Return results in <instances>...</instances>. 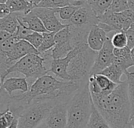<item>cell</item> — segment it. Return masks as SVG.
<instances>
[{"label":"cell","mask_w":134,"mask_h":128,"mask_svg":"<svg viewBox=\"0 0 134 128\" xmlns=\"http://www.w3.org/2000/svg\"><path fill=\"white\" fill-rule=\"evenodd\" d=\"M128 38V47L131 49L134 48V23L126 31Z\"/></svg>","instance_id":"34"},{"label":"cell","mask_w":134,"mask_h":128,"mask_svg":"<svg viewBox=\"0 0 134 128\" xmlns=\"http://www.w3.org/2000/svg\"><path fill=\"white\" fill-rule=\"evenodd\" d=\"M93 76H94L95 80L97 82L98 85L102 89V91L105 95H109L118 85V84L113 82L112 81H111L108 77H106L104 74H94Z\"/></svg>","instance_id":"22"},{"label":"cell","mask_w":134,"mask_h":128,"mask_svg":"<svg viewBox=\"0 0 134 128\" xmlns=\"http://www.w3.org/2000/svg\"><path fill=\"white\" fill-rule=\"evenodd\" d=\"M89 5L94 11L96 15L98 16H101L107 11L109 10L113 0H87Z\"/></svg>","instance_id":"21"},{"label":"cell","mask_w":134,"mask_h":128,"mask_svg":"<svg viewBox=\"0 0 134 128\" xmlns=\"http://www.w3.org/2000/svg\"><path fill=\"white\" fill-rule=\"evenodd\" d=\"M126 80L128 83V94L129 99L131 104L132 109V116L134 115V73L128 72L126 74Z\"/></svg>","instance_id":"28"},{"label":"cell","mask_w":134,"mask_h":128,"mask_svg":"<svg viewBox=\"0 0 134 128\" xmlns=\"http://www.w3.org/2000/svg\"><path fill=\"white\" fill-rule=\"evenodd\" d=\"M16 119L17 117L14 113L9 108L5 109L0 114V128H8Z\"/></svg>","instance_id":"26"},{"label":"cell","mask_w":134,"mask_h":128,"mask_svg":"<svg viewBox=\"0 0 134 128\" xmlns=\"http://www.w3.org/2000/svg\"><path fill=\"white\" fill-rule=\"evenodd\" d=\"M46 62V59L39 54H28L16 61L6 70L4 75L1 77V84L5 81L7 76L12 73H20L27 79L31 78L35 81L37 78L48 74L49 72V69L44 65Z\"/></svg>","instance_id":"3"},{"label":"cell","mask_w":134,"mask_h":128,"mask_svg":"<svg viewBox=\"0 0 134 128\" xmlns=\"http://www.w3.org/2000/svg\"><path fill=\"white\" fill-rule=\"evenodd\" d=\"M35 128H49V127H48L47 124L46 123V121L44 120V121H42L40 124H38Z\"/></svg>","instance_id":"40"},{"label":"cell","mask_w":134,"mask_h":128,"mask_svg":"<svg viewBox=\"0 0 134 128\" xmlns=\"http://www.w3.org/2000/svg\"><path fill=\"white\" fill-rule=\"evenodd\" d=\"M29 2H31L32 5H33V6L35 8V7H37L38 5H39V3L42 1V0H27Z\"/></svg>","instance_id":"38"},{"label":"cell","mask_w":134,"mask_h":128,"mask_svg":"<svg viewBox=\"0 0 134 128\" xmlns=\"http://www.w3.org/2000/svg\"><path fill=\"white\" fill-rule=\"evenodd\" d=\"M93 104L111 128H130L132 117L127 80L117 85L108 95L92 99Z\"/></svg>","instance_id":"1"},{"label":"cell","mask_w":134,"mask_h":128,"mask_svg":"<svg viewBox=\"0 0 134 128\" xmlns=\"http://www.w3.org/2000/svg\"><path fill=\"white\" fill-rule=\"evenodd\" d=\"M100 22L104 23L110 26L115 32H118L122 31V23L119 16L118 13H114L111 11H107L104 15L99 17Z\"/></svg>","instance_id":"17"},{"label":"cell","mask_w":134,"mask_h":128,"mask_svg":"<svg viewBox=\"0 0 134 128\" xmlns=\"http://www.w3.org/2000/svg\"><path fill=\"white\" fill-rule=\"evenodd\" d=\"M128 9V0H113L109 11L114 13H121Z\"/></svg>","instance_id":"31"},{"label":"cell","mask_w":134,"mask_h":128,"mask_svg":"<svg viewBox=\"0 0 134 128\" xmlns=\"http://www.w3.org/2000/svg\"><path fill=\"white\" fill-rule=\"evenodd\" d=\"M11 13H29L35 7L27 0H8L6 2Z\"/></svg>","instance_id":"18"},{"label":"cell","mask_w":134,"mask_h":128,"mask_svg":"<svg viewBox=\"0 0 134 128\" xmlns=\"http://www.w3.org/2000/svg\"><path fill=\"white\" fill-rule=\"evenodd\" d=\"M13 34L10 32H8L6 31H2L0 30V43L3 42L4 41L7 40L8 38H11Z\"/></svg>","instance_id":"37"},{"label":"cell","mask_w":134,"mask_h":128,"mask_svg":"<svg viewBox=\"0 0 134 128\" xmlns=\"http://www.w3.org/2000/svg\"><path fill=\"white\" fill-rule=\"evenodd\" d=\"M8 128H18V119H16Z\"/></svg>","instance_id":"41"},{"label":"cell","mask_w":134,"mask_h":128,"mask_svg":"<svg viewBox=\"0 0 134 128\" xmlns=\"http://www.w3.org/2000/svg\"><path fill=\"white\" fill-rule=\"evenodd\" d=\"M18 41H19V39L17 38H16L14 35H13L11 38H8L7 40L4 41L3 42H1L0 43V52H8Z\"/></svg>","instance_id":"33"},{"label":"cell","mask_w":134,"mask_h":128,"mask_svg":"<svg viewBox=\"0 0 134 128\" xmlns=\"http://www.w3.org/2000/svg\"><path fill=\"white\" fill-rule=\"evenodd\" d=\"M130 127L134 128V115L132 116V117H131V120L130 122Z\"/></svg>","instance_id":"42"},{"label":"cell","mask_w":134,"mask_h":128,"mask_svg":"<svg viewBox=\"0 0 134 128\" xmlns=\"http://www.w3.org/2000/svg\"><path fill=\"white\" fill-rule=\"evenodd\" d=\"M33 31H31L30 29H28L23 23H21L20 20H19V26L17 27V30L13 34V35L17 38L19 40H24L25 38L29 35L31 33H32Z\"/></svg>","instance_id":"32"},{"label":"cell","mask_w":134,"mask_h":128,"mask_svg":"<svg viewBox=\"0 0 134 128\" xmlns=\"http://www.w3.org/2000/svg\"><path fill=\"white\" fill-rule=\"evenodd\" d=\"M111 39L115 48H124L128 46V38L126 33L124 31L115 32Z\"/></svg>","instance_id":"27"},{"label":"cell","mask_w":134,"mask_h":128,"mask_svg":"<svg viewBox=\"0 0 134 128\" xmlns=\"http://www.w3.org/2000/svg\"><path fill=\"white\" fill-rule=\"evenodd\" d=\"M100 74L105 75L111 81H112L113 82L119 84H121L122 82L121 78H122V76L123 74H125V72L121 67H119V66H117L115 63H112L109 66L105 68Z\"/></svg>","instance_id":"20"},{"label":"cell","mask_w":134,"mask_h":128,"mask_svg":"<svg viewBox=\"0 0 134 128\" xmlns=\"http://www.w3.org/2000/svg\"><path fill=\"white\" fill-rule=\"evenodd\" d=\"M131 52H132V57H133V62H134V48H132Z\"/></svg>","instance_id":"43"},{"label":"cell","mask_w":134,"mask_h":128,"mask_svg":"<svg viewBox=\"0 0 134 128\" xmlns=\"http://www.w3.org/2000/svg\"><path fill=\"white\" fill-rule=\"evenodd\" d=\"M19 26L17 13H11L8 16L0 18V30L6 31L11 34H14Z\"/></svg>","instance_id":"16"},{"label":"cell","mask_w":134,"mask_h":128,"mask_svg":"<svg viewBox=\"0 0 134 128\" xmlns=\"http://www.w3.org/2000/svg\"><path fill=\"white\" fill-rule=\"evenodd\" d=\"M75 47L72 44L71 41H68L64 42L57 43L55 46L52 48V56L53 59H60L65 57L71 50Z\"/></svg>","instance_id":"19"},{"label":"cell","mask_w":134,"mask_h":128,"mask_svg":"<svg viewBox=\"0 0 134 128\" xmlns=\"http://www.w3.org/2000/svg\"><path fill=\"white\" fill-rule=\"evenodd\" d=\"M80 7H79V6H75V5H65L64 7L55 9H56L57 13L59 14L60 20L64 21V23H65L67 21H68L72 17L74 13Z\"/></svg>","instance_id":"24"},{"label":"cell","mask_w":134,"mask_h":128,"mask_svg":"<svg viewBox=\"0 0 134 128\" xmlns=\"http://www.w3.org/2000/svg\"><path fill=\"white\" fill-rule=\"evenodd\" d=\"M88 128H111L106 119L100 113L93 102L92 113L88 123Z\"/></svg>","instance_id":"15"},{"label":"cell","mask_w":134,"mask_h":128,"mask_svg":"<svg viewBox=\"0 0 134 128\" xmlns=\"http://www.w3.org/2000/svg\"><path fill=\"white\" fill-rule=\"evenodd\" d=\"M114 48L115 47L112 45L111 39L108 38L103 48L99 52H97L94 64L90 72V76L101 73L105 68L112 64L115 56Z\"/></svg>","instance_id":"9"},{"label":"cell","mask_w":134,"mask_h":128,"mask_svg":"<svg viewBox=\"0 0 134 128\" xmlns=\"http://www.w3.org/2000/svg\"><path fill=\"white\" fill-rule=\"evenodd\" d=\"M55 33L56 32H49V31L42 33L43 40H42V42L40 47L38 48V51L40 55L44 53L45 52H47V51L52 49L55 46V45H56L55 38H54Z\"/></svg>","instance_id":"23"},{"label":"cell","mask_w":134,"mask_h":128,"mask_svg":"<svg viewBox=\"0 0 134 128\" xmlns=\"http://www.w3.org/2000/svg\"><path fill=\"white\" fill-rule=\"evenodd\" d=\"M11 13L8 5L6 3H1L0 4V18H3Z\"/></svg>","instance_id":"35"},{"label":"cell","mask_w":134,"mask_h":128,"mask_svg":"<svg viewBox=\"0 0 134 128\" xmlns=\"http://www.w3.org/2000/svg\"><path fill=\"white\" fill-rule=\"evenodd\" d=\"M87 128H88V127H87Z\"/></svg>","instance_id":"46"},{"label":"cell","mask_w":134,"mask_h":128,"mask_svg":"<svg viewBox=\"0 0 134 128\" xmlns=\"http://www.w3.org/2000/svg\"><path fill=\"white\" fill-rule=\"evenodd\" d=\"M92 106L93 100L88 81L73 95L68 104L67 128H87Z\"/></svg>","instance_id":"2"},{"label":"cell","mask_w":134,"mask_h":128,"mask_svg":"<svg viewBox=\"0 0 134 128\" xmlns=\"http://www.w3.org/2000/svg\"><path fill=\"white\" fill-rule=\"evenodd\" d=\"M31 53L39 54L38 49L26 40H19L8 52H0V76H3L16 61Z\"/></svg>","instance_id":"6"},{"label":"cell","mask_w":134,"mask_h":128,"mask_svg":"<svg viewBox=\"0 0 134 128\" xmlns=\"http://www.w3.org/2000/svg\"><path fill=\"white\" fill-rule=\"evenodd\" d=\"M30 87L27 81V78L24 77H9L5 78L1 84V89H3L9 95H12L16 92L25 93L29 91Z\"/></svg>","instance_id":"13"},{"label":"cell","mask_w":134,"mask_h":128,"mask_svg":"<svg viewBox=\"0 0 134 128\" xmlns=\"http://www.w3.org/2000/svg\"><path fill=\"white\" fill-rule=\"evenodd\" d=\"M97 52L90 47L79 52L71 61L68 72L71 81L86 83L89 81L90 72L94 64Z\"/></svg>","instance_id":"5"},{"label":"cell","mask_w":134,"mask_h":128,"mask_svg":"<svg viewBox=\"0 0 134 128\" xmlns=\"http://www.w3.org/2000/svg\"><path fill=\"white\" fill-rule=\"evenodd\" d=\"M17 16H18V20L31 31L40 32V33L48 32L41 19L38 16H37L35 14H34L31 11L27 14L22 13H17Z\"/></svg>","instance_id":"14"},{"label":"cell","mask_w":134,"mask_h":128,"mask_svg":"<svg viewBox=\"0 0 134 128\" xmlns=\"http://www.w3.org/2000/svg\"><path fill=\"white\" fill-rule=\"evenodd\" d=\"M31 12L41 19L45 27L49 32H57L67 26V24L60 22L57 18L55 9L35 7Z\"/></svg>","instance_id":"10"},{"label":"cell","mask_w":134,"mask_h":128,"mask_svg":"<svg viewBox=\"0 0 134 128\" xmlns=\"http://www.w3.org/2000/svg\"><path fill=\"white\" fill-rule=\"evenodd\" d=\"M8 0H0V3H6Z\"/></svg>","instance_id":"44"},{"label":"cell","mask_w":134,"mask_h":128,"mask_svg":"<svg viewBox=\"0 0 134 128\" xmlns=\"http://www.w3.org/2000/svg\"><path fill=\"white\" fill-rule=\"evenodd\" d=\"M108 38V33L98 24H96L92 27L90 31L87 38V44L90 48L93 51L99 52L103 48Z\"/></svg>","instance_id":"12"},{"label":"cell","mask_w":134,"mask_h":128,"mask_svg":"<svg viewBox=\"0 0 134 128\" xmlns=\"http://www.w3.org/2000/svg\"><path fill=\"white\" fill-rule=\"evenodd\" d=\"M118 13L122 23V31H126L131 27V25L134 23V12L133 10L128 9L123 12Z\"/></svg>","instance_id":"25"},{"label":"cell","mask_w":134,"mask_h":128,"mask_svg":"<svg viewBox=\"0 0 134 128\" xmlns=\"http://www.w3.org/2000/svg\"><path fill=\"white\" fill-rule=\"evenodd\" d=\"M57 103L59 102L49 99L33 101L18 117V128H35Z\"/></svg>","instance_id":"4"},{"label":"cell","mask_w":134,"mask_h":128,"mask_svg":"<svg viewBox=\"0 0 134 128\" xmlns=\"http://www.w3.org/2000/svg\"><path fill=\"white\" fill-rule=\"evenodd\" d=\"M24 40L27 41L31 45H32L35 48L38 49L42 42L43 34H42V33H40V32L33 31L29 35H27Z\"/></svg>","instance_id":"30"},{"label":"cell","mask_w":134,"mask_h":128,"mask_svg":"<svg viewBox=\"0 0 134 128\" xmlns=\"http://www.w3.org/2000/svg\"><path fill=\"white\" fill-rule=\"evenodd\" d=\"M89 47L87 43L82 44L77 47H75L73 50H71L65 57L53 59L49 70L56 77L64 80V81H71L70 76L68 72V66L71 61V59L82 50L85 49L86 48Z\"/></svg>","instance_id":"8"},{"label":"cell","mask_w":134,"mask_h":128,"mask_svg":"<svg viewBox=\"0 0 134 128\" xmlns=\"http://www.w3.org/2000/svg\"><path fill=\"white\" fill-rule=\"evenodd\" d=\"M68 2L69 5H75L79 7H82L88 4L87 0H68Z\"/></svg>","instance_id":"36"},{"label":"cell","mask_w":134,"mask_h":128,"mask_svg":"<svg viewBox=\"0 0 134 128\" xmlns=\"http://www.w3.org/2000/svg\"><path fill=\"white\" fill-rule=\"evenodd\" d=\"M100 22L98 16L96 15L89 4L80 7L72 16V17L65 23L76 28L90 31L92 27L98 24Z\"/></svg>","instance_id":"7"},{"label":"cell","mask_w":134,"mask_h":128,"mask_svg":"<svg viewBox=\"0 0 134 128\" xmlns=\"http://www.w3.org/2000/svg\"><path fill=\"white\" fill-rule=\"evenodd\" d=\"M130 128H133V127H130Z\"/></svg>","instance_id":"45"},{"label":"cell","mask_w":134,"mask_h":128,"mask_svg":"<svg viewBox=\"0 0 134 128\" xmlns=\"http://www.w3.org/2000/svg\"><path fill=\"white\" fill-rule=\"evenodd\" d=\"M128 5L129 9L134 12V0H128Z\"/></svg>","instance_id":"39"},{"label":"cell","mask_w":134,"mask_h":128,"mask_svg":"<svg viewBox=\"0 0 134 128\" xmlns=\"http://www.w3.org/2000/svg\"><path fill=\"white\" fill-rule=\"evenodd\" d=\"M68 104V102H59L50 110L45 119L49 128H67Z\"/></svg>","instance_id":"11"},{"label":"cell","mask_w":134,"mask_h":128,"mask_svg":"<svg viewBox=\"0 0 134 128\" xmlns=\"http://www.w3.org/2000/svg\"><path fill=\"white\" fill-rule=\"evenodd\" d=\"M69 5L68 0H42L37 7L58 9Z\"/></svg>","instance_id":"29"}]
</instances>
